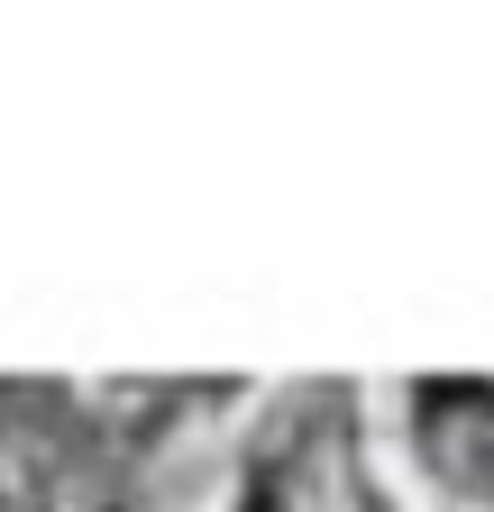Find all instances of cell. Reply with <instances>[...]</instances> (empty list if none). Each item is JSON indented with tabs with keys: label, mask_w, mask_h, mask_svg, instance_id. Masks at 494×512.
<instances>
[{
	"label": "cell",
	"mask_w": 494,
	"mask_h": 512,
	"mask_svg": "<svg viewBox=\"0 0 494 512\" xmlns=\"http://www.w3.org/2000/svg\"><path fill=\"white\" fill-rule=\"evenodd\" d=\"M412 439H421L430 476H440L458 503L494 512V394L485 384H421Z\"/></svg>",
	"instance_id": "cell-1"
}]
</instances>
